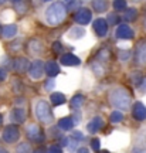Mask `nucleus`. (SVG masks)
Wrapping results in <instances>:
<instances>
[{"label":"nucleus","mask_w":146,"mask_h":153,"mask_svg":"<svg viewBox=\"0 0 146 153\" xmlns=\"http://www.w3.org/2000/svg\"><path fill=\"white\" fill-rule=\"evenodd\" d=\"M109 102L115 108L122 111L130 109V94L122 87H118L109 92Z\"/></svg>","instance_id":"1"},{"label":"nucleus","mask_w":146,"mask_h":153,"mask_svg":"<svg viewBox=\"0 0 146 153\" xmlns=\"http://www.w3.org/2000/svg\"><path fill=\"white\" fill-rule=\"evenodd\" d=\"M65 16H67V11H65V7L63 6V3H51V4L47 7L45 10V20L50 26H58L64 22Z\"/></svg>","instance_id":"2"},{"label":"nucleus","mask_w":146,"mask_h":153,"mask_svg":"<svg viewBox=\"0 0 146 153\" xmlns=\"http://www.w3.org/2000/svg\"><path fill=\"white\" fill-rule=\"evenodd\" d=\"M36 116L38 120H41L43 123H51L54 119V115L51 112L50 104L44 99H40L36 105Z\"/></svg>","instance_id":"3"},{"label":"nucleus","mask_w":146,"mask_h":153,"mask_svg":"<svg viewBox=\"0 0 146 153\" xmlns=\"http://www.w3.org/2000/svg\"><path fill=\"white\" fill-rule=\"evenodd\" d=\"M3 140L6 143H14L19 140V137H20V129H19V126L17 125H7L4 128V131H3Z\"/></svg>","instance_id":"4"},{"label":"nucleus","mask_w":146,"mask_h":153,"mask_svg":"<svg viewBox=\"0 0 146 153\" xmlns=\"http://www.w3.org/2000/svg\"><path fill=\"white\" fill-rule=\"evenodd\" d=\"M27 137L30 139V140L41 143L44 140V133H43V131L38 128V125L31 123V125L27 126Z\"/></svg>","instance_id":"5"},{"label":"nucleus","mask_w":146,"mask_h":153,"mask_svg":"<svg viewBox=\"0 0 146 153\" xmlns=\"http://www.w3.org/2000/svg\"><path fill=\"white\" fill-rule=\"evenodd\" d=\"M28 72H30V76L33 79H40L44 74V62L40 60L33 61L30 68H28Z\"/></svg>","instance_id":"6"},{"label":"nucleus","mask_w":146,"mask_h":153,"mask_svg":"<svg viewBox=\"0 0 146 153\" xmlns=\"http://www.w3.org/2000/svg\"><path fill=\"white\" fill-rule=\"evenodd\" d=\"M115 36L119 40H130V38H133L135 33L128 24H119L118 28L115 30Z\"/></svg>","instance_id":"7"},{"label":"nucleus","mask_w":146,"mask_h":153,"mask_svg":"<svg viewBox=\"0 0 146 153\" xmlns=\"http://www.w3.org/2000/svg\"><path fill=\"white\" fill-rule=\"evenodd\" d=\"M92 19V13L91 10H88V9H80V10L77 11L75 14H74V20H75L78 24H88V23L91 22Z\"/></svg>","instance_id":"8"},{"label":"nucleus","mask_w":146,"mask_h":153,"mask_svg":"<svg viewBox=\"0 0 146 153\" xmlns=\"http://www.w3.org/2000/svg\"><path fill=\"white\" fill-rule=\"evenodd\" d=\"M135 58H136V62H138L139 65H145L146 64V41H143V40H142L141 43L138 44V47H136Z\"/></svg>","instance_id":"9"},{"label":"nucleus","mask_w":146,"mask_h":153,"mask_svg":"<svg viewBox=\"0 0 146 153\" xmlns=\"http://www.w3.org/2000/svg\"><path fill=\"white\" fill-rule=\"evenodd\" d=\"M94 30L98 37H105L108 33V23L105 19H97L94 22Z\"/></svg>","instance_id":"10"},{"label":"nucleus","mask_w":146,"mask_h":153,"mask_svg":"<svg viewBox=\"0 0 146 153\" xmlns=\"http://www.w3.org/2000/svg\"><path fill=\"white\" fill-rule=\"evenodd\" d=\"M60 62H61V64H64V65H67V67H78L80 64H81V60H80L78 57H75L74 54L67 53V54L61 55Z\"/></svg>","instance_id":"11"},{"label":"nucleus","mask_w":146,"mask_h":153,"mask_svg":"<svg viewBox=\"0 0 146 153\" xmlns=\"http://www.w3.org/2000/svg\"><path fill=\"white\" fill-rule=\"evenodd\" d=\"M132 115L136 120H145L146 119V106L142 102H135L132 108Z\"/></svg>","instance_id":"12"},{"label":"nucleus","mask_w":146,"mask_h":153,"mask_svg":"<svg viewBox=\"0 0 146 153\" xmlns=\"http://www.w3.org/2000/svg\"><path fill=\"white\" fill-rule=\"evenodd\" d=\"M28 67H30V62H28V60L27 58H24V57L16 58V60L13 61V68H14V71L19 72V74L26 72L28 70Z\"/></svg>","instance_id":"13"},{"label":"nucleus","mask_w":146,"mask_h":153,"mask_svg":"<svg viewBox=\"0 0 146 153\" xmlns=\"http://www.w3.org/2000/svg\"><path fill=\"white\" fill-rule=\"evenodd\" d=\"M102 128H104V119L101 116H95V118L87 125V129L89 133H97V132L101 131Z\"/></svg>","instance_id":"14"},{"label":"nucleus","mask_w":146,"mask_h":153,"mask_svg":"<svg viewBox=\"0 0 146 153\" xmlns=\"http://www.w3.org/2000/svg\"><path fill=\"white\" fill-rule=\"evenodd\" d=\"M44 71L47 72V75H50V78H54L55 75L60 74V67L55 61H48L44 67Z\"/></svg>","instance_id":"15"},{"label":"nucleus","mask_w":146,"mask_h":153,"mask_svg":"<svg viewBox=\"0 0 146 153\" xmlns=\"http://www.w3.org/2000/svg\"><path fill=\"white\" fill-rule=\"evenodd\" d=\"M10 118H11V120H14V122L23 123V122L26 120V112H24V109H22V108H16V109H13Z\"/></svg>","instance_id":"16"},{"label":"nucleus","mask_w":146,"mask_h":153,"mask_svg":"<svg viewBox=\"0 0 146 153\" xmlns=\"http://www.w3.org/2000/svg\"><path fill=\"white\" fill-rule=\"evenodd\" d=\"M72 126H74V119L72 118H61L58 120V129L61 131H71L72 129Z\"/></svg>","instance_id":"17"},{"label":"nucleus","mask_w":146,"mask_h":153,"mask_svg":"<svg viewBox=\"0 0 146 153\" xmlns=\"http://www.w3.org/2000/svg\"><path fill=\"white\" fill-rule=\"evenodd\" d=\"M1 34L4 38H13L17 34V26L16 24H9L1 28Z\"/></svg>","instance_id":"18"},{"label":"nucleus","mask_w":146,"mask_h":153,"mask_svg":"<svg viewBox=\"0 0 146 153\" xmlns=\"http://www.w3.org/2000/svg\"><path fill=\"white\" fill-rule=\"evenodd\" d=\"M50 99H51V104L54 105V106H58V105L65 104V95H64V94H61V92L51 94Z\"/></svg>","instance_id":"19"},{"label":"nucleus","mask_w":146,"mask_h":153,"mask_svg":"<svg viewBox=\"0 0 146 153\" xmlns=\"http://www.w3.org/2000/svg\"><path fill=\"white\" fill-rule=\"evenodd\" d=\"M138 19V10H136L135 7H129V9H126L124 13V20L126 22H133Z\"/></svg>","instance_id":"20"},{"label":"nucleus","mask_w":146,"mask_h":153,"mask_svg":"<svg viewBox=\"0 0 146 153\" xmlns=\"http://www.w3.org/2000/svg\"><path fill=\"white\" fill-rule=\"evenodd\" d=\"M84 101H85L84 95H75L74 98L71 99V108L72 109H80L82 105H84Z\"/></svg>","instance_id":"21"},{"label":"nucleus","mask_w":146,"mask_h":153,"mask_svg":"<svg viewBox=\"0 0 146 153\" xmlns=\"http://www.w3.org/2000/svg\"><path fill=\"white\" fill-rule=\"evenodd\" d=\"M85 34V30L82 27H72L70 31V37L71 38H81Z\"/></svg>","instance_id":"22"},{"label":"nucleus","mask_w":146,"mask_h":153,"mask_svg":"<svg viewBox=\"0 0 146 153\" xmlns=\"http://www.w3.org/2000/svg\"><path fill=\"white\" fill-rule=\"evenodd\" d=\"M92 7H94V10L98 11V13H102V11L107 10V1H102V0H99V1H92Z\"/></svg>","instance_id":"23"},{"label":"nucleus","mask_w":146,"mask_h":153,"mask_svg":"<svg viewBox=\"0 0 146 153\" xmlns=\"http://www.w3.org/2000/svg\"><path fill=\"white\" fill-rule=\"evenodd\" d=\"M121 120H124V114H122L121 111H114V112L111 114V122H112V123H118Z\"/></svg>","instance_id":"24"},{"label":"nucleus","mask_w":146,"mask_h":153,"mask_svg":"<svg viewBox=\"0 0 146 153\" xmlns=\"http://www.w3.org/2000/svg\"><path fill=\"white\" fill-rule=\"evenodd\" d=\"M30 50H31L34 54H37V53H40V51H43V45H41V43H40V41L34 40V41H31V43H30Z\"/></svg>","instance_id":"25"},{"label":"nucleus","mask_w":146,"mask_h":153,"mask_svg":"<svg viewBox=\"0 0 146 153\" xmlns=\"http://www.w3.org/2000/svg\"><path fill=\"white\" fill-rule=\"evenodd\" d=\"M16 153H31V148H30V145L27 142L20 143L19 148L16 149Z\"/></svg>","instance_id":"26"},{"label":"nucleus","mask_w":146,"mask_h":153,"mask_svg":"<svg viewBox=\"0 0 146 153\" xmlns=\"http://www.w3.org/2000/svg\"><path fill=\"white\" fill-rule=\"evenodd\" d=\"M13 6H14L20 13H24V11L27 10V1H22V0H20V1H13Z\"/></svg>","instance_id":"27"},{"label":"nucleus","mask_w":146,"mask_h":153,"mask_svg":"<svg viewBox=\"0 0 146 153\" xmlns=\"http://www.w3.org/2000/svg\"><path fill=\"white\" fill-rule=\"evenodd\" d=\"M112 6H114L115 10H126V1H124V0H115Z\"/></svg>","instance_id":"28"},{"label":"nucleus","mask_w":146,"mask_h":153,"mask_svg":"<svg viewBox=\"0 0 146 153\" xmlns=\"http://www.w3.org/2000/svg\"><path fill=\"white\" fill-rule=\"evenodd\" d=\"M130 78H132V81H133L135 85H139L142 82V79H143V75H142L141 72H132V74H130Z\"/></svg>","instance_id":"29"},{"label":"nucleus","mask_w":146,"mask_h":153,"mask_svg":"<svg viewBox=\"0 0 146 153\" xmlns=\"http://www.w3.org/2000/svg\"><path fill=\"white\" fill-rule=\"evenodd\" d=\"M107 19H108L109 24H118V23L121 22V17H119L118 14H115V13H109ZM108 22H107V23H108Z\"/></svg>","instance_id":"30"},{"label":"nucleus","mask_w":146,"mask_h":153,"mask_svg":"<svg viewBox=\"0 0 146 153\" xmlns=\"http://www.w3.org/2000/svg\"><path fill=\"white\" fill-rule=\"evenodd\" d=\"M47 153H63V149L60 145H51L47 150Z\"/></svg>","instance_id":"31"},{"label":"nucleus","mask_w":146,"mask_h":153,"mask_svg":"<svg viewBox=\"0 0 146 153\" xmlns=\"http://www.w3.org/2000/svg\"><path fill=\"white\" fill-rule=\"evenodd\" d=\"M53 51H54L55 54L63 53V44L60 43V41H55V43H53Z\"/></svg>","instance_id":"32"},{"label":"nucleus","mask_w":146,"mask_h":153,"mask_svg":"<svg viewBox=\"0 0 146 153\" xmlns=\"http://www.w3.org/2000/svg\"><path fill=\"white\" fill-rule=\"evenodd\" d=\"M91 146H92V149L95 150V152H99V149H101V140L99 139H92V142H91Z\"/></svg>","instance_id":"33"},{"label":"nucleus","mask_w":146,"mask_h":153,"mask_svg":"<svg viewBox=\"0 0 146 153\" xmlns=\"http://www.w3.org/2000/svg\"><path fill=\"white\" fill-rule=\"evenodd\" d=\"M77 146H78V142H77V140H68V145H67V148H68V150H70L71 153L75 152Z\"/></svg>","instance_id":"34"},{"label":"nucleus","mask_w":146,"mask_h":153,"mask_svg":"<svg viewBox=\"0 0 146 153\" xmlns=\"http://www.w3.org/2000/svg\"><path fill=\"white\" fill-rule=\"evenodd\" d=\"M54 87H55V81H54V78H50L48 81L45 82V89H47V91H51V89H53Z\"/></svg>","instance_id":"35"},{"label":"nucleus","mask_w":146,"mask_h":153,"mask_svg":"<svg viewBox=\"0 0 146 153\" xmlns=\"http://www.w3.org/2000/svg\"><path fill=\"white\" fill-rule=\"evenodd\" d=\"M78 4H80L78 1H64V3H63V6H64L65 9H74V7Z\"/></svg>","instance_id":"36"},{"label":"nucleus","mask_w":146,"mask_h":153,"mask_svg":"<svg viewBox=\"0 0 146 153\" xmlns=\"http://www.w3.org/2000/svg\"><path fill=\"white\" fill-rule=\"evenodd\" d=\"M72 137H74V140H84V139H85V137H84V135H82L80 131L72 132Z\"/></svg>","instance_id":"37"},{"label":"nucleus","mask_w":146,"mask_h":153,"mask_svg":"<svg viewBox=\"0 0 146 153\" xmlns=\"http://www.w3.org/2000/svg\"><path fill=\"white\" fill-rule=\"evenodd\" d=\"M130 51H119V58L121 60H129Z\"/></svg>","instance_id":"38"},{"label":"nucleus","mask_w":146,"mask_h":153,"mask_svg":"<svg viewBox=\"0 0 146 153\" xmlns=\"http://www.w3.org/2000/svg\"><path fill=\"white\" fill-rule=\"evenodd\" d=\"M138 87H139V92H141V94H146V79H145V78L142 79V82L138 85Z\"/></svg>","instance_id":"39"},{"label":"nucleus","mask_w":146,"mask_h":153,"mask_svg":"<svg viewBox=\"0 0 146 153\" xmlns=\"http://www.w3.org/2000/svg\"><path fill=\"white\" fill-rule=\"evenodd\" d=\"M108 57H109V53L107 51V50H102V51L98 54V58H101V60H107Z\"/></svg>","instance_id":"40"},{"label":"nucleus","mask_w":146,"mask_h":153,"mask_svg":"<svg viewBox=\"0 0 146 153\" xmlns=\"http://www.w3.org/2000/svg\"><path fill=\"white\" fill-rule=\"evenodd\" d=\"M50 132H51V136H54V137H60V133H58V131H57L55 128H51V129H50Z\"/></svg>","instance_id":"41"},{"label":"nucleus","mask_w":146,"mask_h":153,"mask_svg":"<svg viewBox=\"0 0 146 153\" xmlns=\"http://www.w3.org/2000/svg\"><path fill=\"white\" fill-rule=\"evenodd\" d=\"M6 75H7V74H6V71H4V70H1V68H0V82H1V81H4V79H6Z\"/></svg>","instance_id":"42"},{"label":"nucleus","mask_w":146,"mask_h":153,"mask_svg":"<svg viewBox=\"0 0 146 153\" xmlns=\"http://www.w3.org/2000/svg\"><path fill=\"white\" fill-rule=\"evenodd\" d=\"M68 137H61V146H67L68 145Z\"/></svg>","instance_id":"43"},{"label":"nucleus","mask_w":146,"mask_h":153,"mask_svg":"<svg viewBox=\"0 0 146 153\" xmlns=\"http://www.w3.org/2000/svg\"><path fill=\"white\" fill-rule=\"evenodd\" d=\"M78 153H89V150L87 148H80L78 149Z\"/></svg>","instance_id":"44"},{"label":"nucleus","mask_w":146,"mask_h":153,"mask_svg":"<svg viewBox=\"0 0 146 153\" xmlns=\"http://www.w3.org/2000/svg\"><path fill=\"white\" fill-rule=\"evenodd\" d=\"M31 153H45V150L44 149H41V148H38V149H36L34 152H31Z\"/></svg>","instance_id":"45"},{"label":"nucleus","mask_w":146,"mask_h":153,"mask_svg":"<svg viewBox=\"0 0 146 153\" xmlns=\"http://www.w3.org/2000/svg\"><path fill=\"white\" fill-rule=\"evenodd\" d=\"M0 153H9V152H7L4 148H0Z\"/></svg>","instance_id":"46"},{"label":"nucleus","mask_w":146,"mask_h":153,"mask_svg":"<svg viewBox=\"0 0 146 153\" xmlns=\"http://www.w3.org/2000/svg\"><path fill=\"white\" fill-rule=\"evenodd\" d=\"M99 153H109L108 150H99Z\"/></svg>","instance_id":"47"},{"label":"nucleus","mask_w":146,"mask_h":153,"mask_svg":"<svg viewBox=\"0 0 146 153\" xmlns=\"http://www.w3.org/2000/svg\"><path fill=\"white\" fill-rule=\"evenodd\" d=\"M1 122H3V119H1V115H0V125H1Z\"/></svg>","instance_id":"48"},{"label":"nucleus","mask_w":146,"mask_h":153,"mask_svg":"<svg viewBox=\"0 0 146 153\" xmlns=\"http://www.w3.org/2000/svg\"><path fill=\"white\" fill-rule=\"evenodd\" d=\"M0 33H1V26H0Z\"/></svg>","instance_id":"49"},{"label":"nucleus","mask_w":146,"mask_h":153,"mask_svg":"<svg viewBox=\"0 0 146 153\" xmlns=\"http://www.w3.org/2000/svg\"><path fill=\"white\" fill-rule=\"evenodd\" d=\"M145 27H146V20H145Z\"/></svg>","instance_id":"50"}]
</instances>
